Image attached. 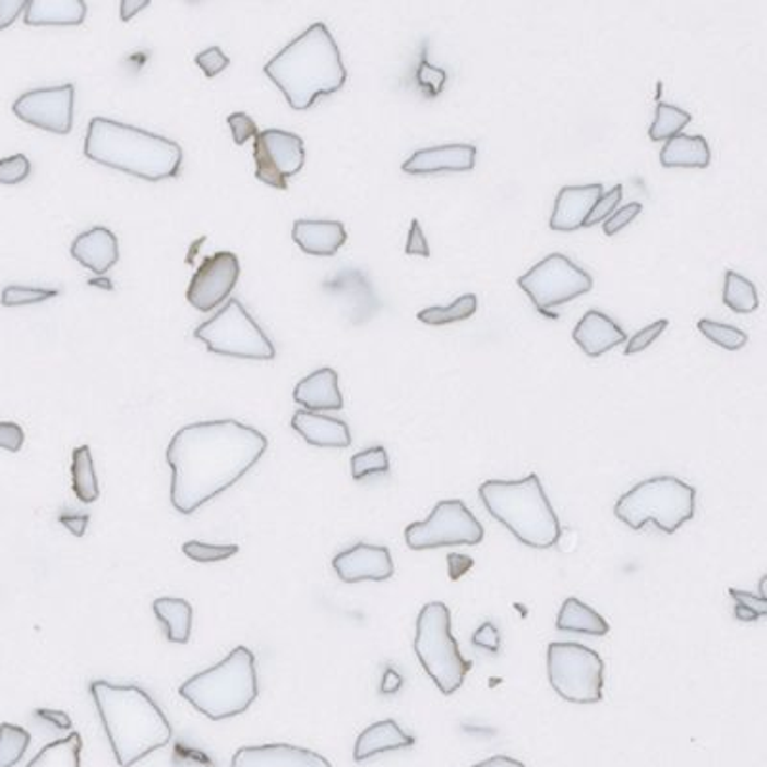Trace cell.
Returning a JSON list of instances; mask_svg holds the SVG:
<instances>
[{"label": "cell", "mask_w": 767, "mask_h": 767, "mask_svg": "<svg viewBox=\"0 0 767 767\" xmlns=\"http://www.w3.org/2000/svg\"><path fill=\"white\" fill-rule=\"evenodd\" d=\"M267 438L238 420H207L181 428L167 445L173 470L171 503L192 515L242 478L267 452Z\"/></svg>", "instance_id": "6da1fadb"}, {"label": "cell", "mask_w": 767, "mask_h": 767, "mask_svg": "<svg viewBox=\"0 0 767 767\" xmlns=\"http://www.w3.org/2000/svg\"><path fill=\"white\" fill-rule=\"evenodd\" d=\"M91 695L119 766L131 767L171 741L173 729L143 688L100 680L91 683Z\"/></svg>", "instance_id": "7a4b0ae2"}, {"label": "cell", "mask_w": 767, "mask_h": 767, "mask_svg": "<svg viewBox=\"0 0 767 767\" xmlns=\"http://www.w3.org/2000/svg\"><path fill=\"white\" fill-rule=\"evenodd\" d=\"M265 73L293 110H308L316 98L346 85L340 48L325 24H313L265 65Z\"/></svg>", "instance_id": "3957f363"}, {"label": "cell", "mask_w": 767, "mask_h": 767, "mask_svg": "<svg viewBox=\"0 0 767 767\" xmlns=\"http://www.w3.org/2000/svg\"><path fill=\"white\" fill-rule=\"evenodd\" d=\"M85 156L100 166L151 182L177 177L182 164L179 144L108 118L91 119Z\"/></svg>", "instance_id": "277c9868"}, {"label": "cell", "mask_w": 767, "mask_h": 767, "mask_svg": "<svg viewBox=\"0 0 767 767\" xmlns=\"http://www.w3.org/2000/svg\"><path fill=\"white\" fill-rule=\"evenodd\" d=\"M478 493L488 513L524 546L551 549L559 543L561 523L538 475L516 482L488 480Z\"/></svg>", "instance_id": "5b68a950"}, {"label": "cell", "mask_w": 767, "mask_h": 767, "mask_svg": "<svg viewBox=\"0 0 767 767\" xmlns=\"http://www.w3.org/2000/svg\"><path fill=\"white\" fill-rule=\"evenodd\" d=\"M179 695L209 720H227L245 712L260 695L252 650L237 647L219 664L182 683Z\"/></svg>", "instance_id": "8992f818"}, {"label": "cell", "mask_w": 767, "mask_h": 767, "mask_svg": "<svg viewBox=\"0 0 767 767\" xmlns=\"http://www.w3.org/2000/svg\"><path fill=\"white\" fill-rule=\"evenodd\" d=\"M696 490L675 476H655L618 499L614 515L632 530H642L652 523L664 534H675L693 520Z\"/></svg>", "instance_id": "52a82bcc"}, {"label": "cell", "mask_w": 767, "mask_h": 767, "mask_svg": "<svg viewBox=\"0 0 767 767\" xmlns=\"http://www.w3.org/2000/svg\"><path fill=\"white\" fill-rule=\"evenodd\" d=\"M412 647L424 672L443 695H453L463 687L472 662L460 655L459 643L452 633V610L445 602H428L422 607Z\"/></svg>", "instance_id": "ba28073f"}, {"label": "cell", "mask_w": 767, "mask_h": 767, "mask_svg": "<svg viewBox=\"0 0 767 767\" xmlns=\"http://www.w3.org/2000/svg\"><path fill=\"white\" fill-rule=\"evenodd\" d=\"M547 675L556 695L568 703L597 705L602 700L604 662L582 643H549Z\"/></svg>", "instance_id": "9c48e42d"}, {"label": "cell", "mask_w": 767, "mask_h": 767, "mask_svg": "<svg viewBox=\"0 0 767 767\" xmlns=\"http://www.w3.org/2000/svg\"><path fill=\"white\" fill-rule=\"evenodd\" d=\"M194 336L217 356L260 361H271L277 356L269 338L235 298L227 301L217 315L200 325Z\"/></svg>", "instance_id": "30bf717a"}, {"label": "cell", "mask_w": 767, "mask_h": 767, "mask_svg": "<svg viewBox=\"0 0 767 767\" xmlns=\"http://www.w3.org/2000/svg\"><path fill=\"white\" fill-rule=\"evenodd\" d=\"M483 528L459 499L440 501L427 520L405 528V541L412 551H428L447 546H478Z\"/></svg>", "instance_id": "8fae6325"}, {"label": "cell", "mask_w": 767, "mask_h": 767, "mask_svg": "<svg viewBox=\"0 0 767 767\" xmlns=\"http://www.w3.org/2000/svg\"><path fill=\"white\" fill-rule=\"evenodd\" d=\"M518 286L528 293L536 308L549 311L591 292L594 278L566 255L551 253L518 278Z\"/></svg>", "instance_id": "7c38bea8"}, {"label": "cell", "mask_w": 767, "mask_h": 767, "mask_svg": "<svg viewBox=\"0 0 767 767\" xmlns=\"http://www.w3.org/2000/svg\"><path fill=\"white\" fill-rule=\"evenodd\" d=\"M255 179L273 189H288V179L298 175L305 164L303 139L283 131L267 129L253 139Z\"/></svg>", "instance_id": "4fadbf2b"}, {"label": "cell", "mask_w": 767, "mask_h": 767, "mask_svg": "<svg viewBox=\"0 0 767 767\" xmlns=\"http://www.w3.org/2000/svg\"><path fill=\"white\" fill-rule=\"evenodd\" d=\"M75 87L65 83L60 87L35 88L20 96L12 111L27 125L37 127L56 135H68L73 127Z\"/></svg>", "instance_id": "5bb4252c"}, {"label": "cell", "mask_w": 767, "mask_h": 767, "mask_svg": "<svg viewBox=\"0 0 767 767\" xmlns=\"http://www.w3.org/2000/svg\"><path fill=\"white\" fill-rule=\"evenodd\" d=\"M240 278V262L232 252H217L206 257L187 290V300L200 313L219 308L229 298Z\"/></svg>", "instance_id": "9a60e30c"}, {"label": "cell", "mask_w": 767, "mask_h": 767, "mask_svg": "<svg viewBox=\"0 0 767 767\" xmlns=\"http://www.w3.org/2000/svg\"><path fill=\"white\" fill-rule=\"evenodd\" d=\"M333 568L346 584L386 582L394 576V559L388 547L357 543L333 559Z\"/></svg>", "instance_id": "2e32d148"}, {"label": "cell", "mask_w": 767, "mask_h": 767, "mask_svg": "<svg viewBox=\"0 0 767 767\" xmlns=\"http://www.w3.org/2000/svg\"><path fill=\"white\" fill-rule=\"evenodd\" d=\"M230 767H333L316 752L293 744L244 746L232 756Z\"/></svg>", "instance_id": "e0dca14e"}, {"label": "cell", "mask_w": 767, "mask_h": 767, "mask_svg": "<svg viewBox=\"0 0 767 767\" xmlns=\"http://www.w3.org/2000/svg\"><path fill=\"white\" fill-rule=\"evenodd\" d=\"M476 146L472 144H445L424 151L415 152L411 158L405 161L404 173L407 175H434L459 173L470 171L476 166Z\"/></svg>", "instance_id": "ac0fdd59"}, {"label": "cell", "mask_w": 767, "mask_h": 767, "mask_svg": "<svg viewBox=\"0 0 767 767\" xmlns=\"http://www.w3.org/2000/svg\"><path fill=\"white\" fill-rule=\"evenodd\" d=\"M602 194H604L602 184L564 187L554 200L553 215H551L549 227L559 230V232H574V230L582 229Z\"/></svg>", "instance_id": "d6986e66"}, {"label": "cell", "mask_w": 767, "mask_h": 767, "mask_svg": "<svg viewBox=\"0 0 767 767\" xmlns=\"http://www.w3.org/2000/svg\"><path fill=\"white\" fill-rule=\"evenodd\" d=\"M70 252L80 265L104 277L119 262L118 237L106 227H95L75 238Z\"/></svg>", "instance_id": "ffe728a7"}, {"label": "cell", "mask_w": 767, "mask_h": 767, "mask_svg": "<svg viewBox=\"0 0 767 767\" xmlns=\"http://www.w3.org/2000/svg\"><path fill=\"white\" fill-rule=\"evenodd\" d=\"M293 402L303 405L305 411H340L344 407L338 372L334 369H319L300 380L293 390Z\"/></svg>", "instance_id": "44dd1931"}, {"label": "cell", "mask_w": 767, "mask_h": 767, "mask_svg": "<svg viewBox=\"0 0 767 767\" xmlns=\"http://www.w3.org/2000/svg\"><path fill=\"white\" fill-rule=\"evenodd\" d=\"M587 357H601L609 349L627 341L624 331L601 311H587L572 334Z\"/></svg>", "instance_id": "7402d4cb"}, {"label": "cell", "mask_w": 767, "mask_h": 767, "mask_svg": "<svg viewBox=\"0 0 767 767\" xmlns=\"http://www.w3.org/2000/svg\"><path fill=\"white\" fill-rule=\"evenodd\" d=\"M292 428L309 445H315V447L346 450L351 445L348 424L344 420L333 419L326 415L300 409L293 412Z\"/></svg>", "instance_id": "603a6c76"}, {"label": "cell", "mask_w": 767, "mask_h": 767, "mask_svg": "<svg viewBox=\"0 0 767 767\" xmlns=\"http://www.w3.org/2000/svg\"><path fill=\"white\" fill-rule=\"evenodd\" d=\"M292 238L309 255L331 257L338 253L348 240V230L340 221H311L300 219L293 223Z\"/></svg>", "instance_id": "cb8c5ba5"}, {"label": "cell", "mask_w": 767, "mask_h": 767, "mask_svg": "<svg viewBox=\"0 0 767 767\" xmlns=\"http://www.w3.org/2000/svg\"><path fill=\"white\" fill-rule=\"evenodd\" d=\"M415 744V736L407 735L404 729L397 726L394 720H382L372 723L364 729L361 735L357 736L356 748H353V759L364 762L382 752L402 751L411 748Z\"/></svg>", "instance_id": "d4e9b609"}, {"label": "cell", "mask_w": 767, "mask_h": 767, "mask_svg": "<svg viewBox=\"0 0 767 767\" xmlns=\"http://www.w3.org/2000/svg\"><path fill=\"white\" fill-rule=\"evenodd\" d=\"M87 12L83 0H32L24 22L27 25H81Z\"/></svg>", "instance_id": "484cf974"}, {"label": "cell", "mask_w": 767, "mask_h": 767, "mask_svg": "<svg viewBox=\"0 0 767 767\" xmlns=\"http://www.w3.org/2000/svg\"><path fill=\"white\" fill-rule=\"evenodd\" d=\"M712 152L705 136L681 135L673 136L660 152V164L664 167H698L710 166Z\"/></svg>", "instance_id": "4316f807"}, {"label": "cell", "mask_w": 767, "mask_h": 767, "mask_svg": "<svg viewBox=\"0 0 767 767\" xmlns=\"http://www.w3.org/2000/svg\"><path fill=\"white\" fill-rule=\"evenodd\" d=\"M554 625L559 632L586 633V635H599V637L610 632L609 622L597 610L587 607L586 602L579 601L576 597H568L562 602V609Z\"/></svg>", "instance_id": "83f0119b"}, {"label": "cell", "mask_w": 767, "mask_h": 767, "mask_svg": "<svg viewBox=\"0 0 767 767\" xmlns=\"http://www.w3.org/2000/svg\"><path fill=\"white\" fill-rule=\"evenodd\" d=\"M154 614L161 624L166 625L167 639L184 645L189 643L192 633V607L184 599L177 597H159L152 604Z\"/></svg>", "instance_id": "f1b7e54d"}, {"label": "cell", "mask_w": 767, "mask_h": 767, "mask_svg": "<svg viewBox=\"0 0 767 767\" xmlns=\"http://www.w3.org/2000/svg\"><path fill=\"white\" fill-rule=\"evenodd\" d=\"M83 739L80 733H70L65 739L47 744L25 767H81Z\"/></svg>", "instance_id": "f546056e"}, {"label": "cell", "mask_w": 767, "mask_h": 767, "mask_svg": "<svg viewBox=\"0 0 767 767\" xmlns=\"http://www.w3.org/2000/svg\"><path fill=\"white\" fill-rule=\"evenodd\" d=\"M73 491L81 503H95L100 498V488L96 480L95 465L88 445L73 450L72 457Z\"/></svg>", "instance_id": "4dcf8cb0"}, {"label": "cell", "mask_w": 767, "mask_h": 767, "mask_svg": "<svg viewBox=\"0 0 767 767\" xmlns=\"http://www.w3.org/2000/svg\"><path fill=\"white\" fill-rule=\"evenodd\" d=\"M723 303L735 313H752L759 308L758 292L756 286L752 285L748 278L739 275L735 271L726 273V285H723Z\"/></svg>", "instance_id": "1f68e13d"}, {"label": "cell", "mask_w": 767, "mask_h": 767, "mask_svg": "<svg viewBox=\"0 0 767 767\" xmlns=\"http://www.w3.org/2000/svg\"><path fill=\"white\" fill-rule=\"evenodd\" d=\"M476 309H478V298H476L475 293H465V296H460L459 300L453 301L452 305H447V308L435 305V308L420 311L419 321L430 326L452 325V323H459V321L470 319V316L475 315Z\"/></svg>", "instance_id": "d6a6232c"}, {"label": "cell", "mask_w": 767, "mask_h": 767, "mask_svg": "<svg viewBox=\"0 0 767 767\" xmlns=\"http://www.w3.org/2000/svg\"><path fill=\"white\" fill-rule=\"evenodd\" d=\"M691 113L681 108H675L672 104L660 103L657 106L655 121L650 125V141H670L673 136L681 135V131L691 123Z\"/></svg>", "instance_id": "836d02e7"}, {"label": "cell", "mask_w": 767, "mask_h": 767, "mask_svg": "<svg viewBox=\"0 0 767 767\" xmlns=\"http://www.w3.org/2000/svg\"><path fill=\"white\" fill-rule=\"evenodd\" d=\"M32 735L14 723L0 726V767H14L29 748Z\"/></svg>", "instance_id": "e575fe53"}, {"label": "cell", "mask_w": 767, "mask_h": 767, "mask_svg": "<svg viewBox=\"0 0 767 767\" xmlns=\"http://www.w3.org/2000/svg\"><path fill=\"white\" fill-rule=\"evenodd\" d=\"M388 470V452L382 445L364 450V452L357 453V455L351 457V476H353V480H363V478L371 475H386Z\"/></svg>", "instance_id": "d590c367"}, {"label": "cell", "mask_w": 767, "mask_h": 767, "mask_svg": "<svg viewBox=\"0 0 767 767\" xmlns=\"http://www.w3.org/2000/svg\"><path fill=\"white\" fill-rule=\"evenodd\" d=\"M698 331L705 334L708 340L718 344L723 349H729V351L744 348L746 341H748V336L743 331H739L736 326L716 323V321H710V319H700L698 321Z\"/></svg>", "instance_id": "8d00e7d4"}, {"label": "cell", "mask_w": 767, "mask_h": 767, "mask_svg": "<svg viewBox=\"0 0 767 767\" xmlns=\"http://www.w3.org/2000/svg\"><path fill=\"white\" fill-rule=\"evenodd\" d=\"M766 578L759 582V595H752L748 591H739V589H729L731 599L735 601V618L743 622H754L767 614V597L764 594Z\"/></svg>", "instance_id": "74e56055"}, {"label": "cell", "mask_w": 767, "mask_h": 767, "mask_svg": "<svg viewBox=\"0 0 767 767\" xmlns=\"http://www.w3.org/2000/svg\"><path fill=\"white\" fill-rule=\"evenodd\" d=\"M58 290H48V288H32V286H7L2 290L0 301L7 308H20V305H35L43 301L50 300L58 296Z\"/></svg>", "instance_id": "f35d334b"}, {"label": "cell", "mask_w": 767, "mask_h": 767, "mask_svg": "<svg viewBox=\"0 0 767 767\" xmlns=\"http://www.w3.org/2000/svg\"><path fill=\"white\" fill-rule=\"evenodd\" d=\"M182 553L196 562H219L235 556L238 546H209L202 541H187L182 546Z\"/></svg>", "instance_id": "ab89813d"}, {"label": "cell", "mask_w": 767, "mask_h": 767, "mask_svg": "<svg viewBox=\"0 0 767 767\" xmlns=\"http://www.w3.org/2000/svg\"><path fill=\"white\" fill-rule=\"evenodd\" d=\"M32 173V161L24 154H14L10 158L0 159V184L14 187L24 182Z\"/></svg>", "instance_id": "60d3db41"}, {"label": "cell", "mask_w": 767, "mask_h": 767, "mask_svg": "<svg viewBox=\"0 0 767 767\" xmlns=\"http://www.w3.org/2000/svg\"><path fill=\"white\" fill-rule=\"evenodd\" d=\"M670 325L668 319H660L657 323L652 325L645 326L639 333L633 334L632 338L625 344V356H635L639 353L643 349L649 348L655 341L664 334L666 328Z\"/></svg>", "instance_id": "b9f144b4"}, {"label": "cell", "mask_w": 767, "mask_h": 767, "mask_svg": "<svg viewBox=\"0 0 767 767\" xmlns=\"http://www.w3.org/2000/svg\"><path fill=\"white\" fill-rule=\"evenodd\" d=\"M620 200H622V187L616 184V187L609 190L607 194H602L599 202L595 204L594 209H591V214H589L586 223H584V227L589 229V227H595V225H599V223L607 221L610 215L616 212V207L620 206Z\"/></svg>", "instance_id": "7bdbcfd3"}, {"label": "cell", "mask_w": 767, "mask_h": 767, "mask_svg": "<svg viewBox=\"0 0 767 767\" xmlns=\"http://www.w3.org/2000/svg\"><path fill=\"white\" fill-rule=\"evenodd\" d=\"M227 123L230 125L232 139H235L237 144L248 143L250 139H255V136L260 135L257 123L248 113H242V111H237V113L229 116Z\"/></svg>", "instance_id": "ee69618b"}, {"label": "cell", "mask_w": 767, "mask_h": 767, "mask_svg": "<svg viewBox=\"0 0 767 767\" xmlns=\"http://www.w3.org/2000/svg\"><path fill=\"white\" fill-rule=\"evenodd\" d=\"M196 63L202 68V72L206 73V77L212 80L215 75H219L225 68H229L230 60L229 56L223 55L221 48L212 47L196 56Z\"/></svg>", "instance_id": "f6af8a7d"}, {"label": "cell", "mask_w": 767, "mask_h": 767, "mask_svg": "<svg viewBox=\"0 0 767 767\" xmlns=\"http://www.w3.org/2000/svg\"><path fill=\"white\" fill-rule=\"evenodd\" d=\"M643 206L639 202H632L627 206L620 207L614 214L610 215L609 219L604 221V235L607 237H614L616 232L624 229L627 223H632L637 215L642 214Z\"/></svg>", "instance_id": "bcb514c9"}, {"label": "cell", "mask_w": 767, "mask_h": 767, "mask_svg": "<svg viewBox=\"0 0 767 767\" xmlns=\"http://www.w3.org/2000/svg\"><path fill=\"white\" fill-rule=\"evenodd\" d=\"M24 428L16 422H0V450L17 453L24 447Z\"/></svg>", "instance_id": "7dc6e473"}, {"label": "cell", "mask_w": 767, "mask_h": 767, "mask_svg": "<svg viewBox=\"0 0 767 767\" xmlns=\"http://www.w3.org/2000/svg\"><path fill=\"white\" fill-rule=\"evenodd\" d=\"M472 645L480 647V649L488 650V652H493L498 655L499 649H501V635H499V630L491 622H486V624L480 625L476 630L475 635H472Z\"/></svg>", "instance_id": "c3c4849f"}, {"label": "cell", "mask_w": 767, "mask_h": 767, "mask_svg": "<svg viewBox=\"0 0 767 767\" xmlns=\"http://www.w3.org/2000/svg\"><path fill=\"white\" fill-rule=\"evenodd\" d=\"M405 253H407V255L430 257V245H428V240L427 237H424V230L420 227L419 219H412L411 221V229H409V237H407Z\"/></svg>", "instance_id": "681fc988"}, {"label": "cell", "mask_w": 767, "mask_h": 767, "mask_svg": "<svg viewBox=\"0 0 767 767\" xmlns=\"http://www.w3.org/2000/svg\"><path fill=\"white\" fill-rule=\"evenodd\" d=\"M25 0H0V32L16 22L17 16L27 10Z\"/></svg>", "instance_id": "f907efd6"}, {"label": "cell", "mask_w": 767, "mask_h": 767, "mask_svg": "<svg viewBox=\"0 0 767 767\" xmlns=\"http://www.w3.org/2000/svg\"><path fill=\"white\" fill-rule=\"evenodd\" d=\"M35 716L37 718H40V720L48 721V723H52V726H56L58 729H72V718L68 716L65 712H60V710H47V708H39V710H35Z\"/></svg>", "instance_id": "816d5d0a"}, {"label": "cell", "mask_w": 767, "mask_h": 767, "mask_svg": "<svg viewBox=\"0 0 767 767\" xmlns=\"http://www.w3.org/2000/svg\"><path fill=\"white\" fill-rule=\"evenodd\" d=\"M88 520H91V516L88 515L60 516V524H62V526H65V528L72 531L73 536H77V538H83V536H85V531H87Z\"/></svg>", "instance_id": "f5cc1de1"}, {"label": "cell", "mask_w": 767, "mask_h": 767, "mask_svg": "<svg viewBox=\"0 0 767 767\" xmlns=\"http://www.w3.org/2000/svg\"><path fill=\"white\" fill-rule=\"evenodd\" d=\"M447 562H450V572H452V579H459V576L467 574L468 570L472 568L475 561L468 559L465 554H450L447 556Z\"/></svg>", "instance_id": "db71d44e"}, {"label": "cell", "mask_w": 767, "mask_h": 767, "mask_svg": "<svg viewBox=\"0 0 767 767\" xmlns=\"http://www.w3.org/2000/svg\"><path fill=\"white\" fill-rule=\"evenodd\" d=\"M148 7H151V0H123L121 2V20L129 22L141 10L148 9Z\"/></svg>", "instance_id": "11a10c76"}, {"label": "cell", "mask_w": 767, "mask_h": 767, "mask_svg": "<svg viewBox=\"0 0 767 767\" xmlns=\"http://www.w3.org/2000/svg\"><path fill=\"white\" fill-rule=\"evenodd\" d=\"M472 767H526L523 762H518L515 758H508V756H491V758L483 759V762H478L476 766Z\"/></svg>", "instance_id": "9f6ffc18"}, {"label": "cell", "mask_w": 767, "mask_h": 767, "mask_svg": "<svg viewBox=\"0 0 767 767\" xmlns=\"http://www.w3.org/2000/svg\"><path fill=\"white\" fill-rule=\"evenodd\" d=\"M402 675L399 673L394 672V670H388V672L384 673V681H382V687H380V691L384 693V695H392V693H397L399 688H402Z\"/></svg>", "instance_id": "6f0895ef"}]
</instances>
